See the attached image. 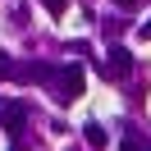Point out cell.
Returning <instances> with one entry per match:
<instances>
[{"mask_svg":"<svg viewBox=\"0 0 151 151\" xmlns=\"http://www.w3.org/2000/svg\"><path fill=\"white\" fill-rule=\"evenodd\" d=\"M46 87L55 92V101H60V105L78 101V96H83V69H78V64H64V69H55Z\"/></svg>","mask_w":151,"mask_h":151,"instance_id":"6da1fadb","label":"cell"},{"mask_svg":"<svg viewBox=\"0 0 151 151\" xmlns=\"http://www.w3.org/2000/svg\"><path fill=\"white\" fill-rule=\"evenodd\" d=\"M101 73H105V78H128V73H133V55H128L124 46H110V55L101 60Z\"/></svg>","mask_w":151,"mask_h":151,"instance_id":"7a4b0ae2","label":"cell"},{"mask_svg":"<svg viewBox=\"0 0 151 151\" xmlns=\"http://www.w3.org/2000/svg\"><path fill=\"white\" fill-rule=\"evenodd\" d=\"M0 124H5V133H9V137H19V133H23V124H28L23 101H0Z\"/></svg>","mask_w":151,"mask_h":151,"instance_id":"3957f363","label":"cell"},{"mask_svg":"<svg viewBox=\"0 0 151 151\" xmlns=\"http://www.w3.org/2000/svg\"><path fill=\"white\" fill-rule=\"evenodd\" d=\"M83 133H87V142H92V147H105V133H101V124H96V119H92V124H87V128H83Z\"/></svg>","mask_w":151,"mask_h":151,"instance_id":"277c9868","label":"cell"},{"mask_svg":"<svg viewBox=\"0 0 151 151\" xmlns=\"http://www.w3.org/2000/svg\"><path fill=\"white\" fill-rule=\"evenodd\" d=\"M41 5H46V9H50V14H55V19H60V14H64V9H69V0H41Z\"/></svg>","mask_w":151,"mask_h":151,"instance_id":"5b68a950","label":"cell"},{"mask_svg":"<svg viewBox=\"0 0 151 151\" xmlns=\"http://www.w3.org/2000/svg\"><path fill=\"white\" fill-rule=\"evenodd\" d=\"M14 73V64H9V55H5V50H0V83H5V78Z\"/></svg>","mask_w":151,"mask_h":151,"instance_id":"8992f818","label":"cell"},{"mask_svg":"<svg viewBox=\"0 0 151 151\" xmlns=\"http://www.w3.org/2000/svg\"><path fill=\"white\" fill-rule=\"evenodd\" d=\"M119 151H142V142H137V137H124V142H119Z\"/></svg>","mask_w":151,"mask_h":151,"instance_id":"52a82bcc","label":"cell"},{"mask_svg":"<svg viewBox=\"0 0 151 151\" xmlns=\"http://www.w3.org/2000/svg\"><path fill=\"white\" fill-rule=\"evenodd\" d=\"M114 5H119V9H137L142 0H114Z\"/></svg>","mask_w":151,"mask_h":151,"instance_id":"ba28073f","label":"cell"},{"mask_svg":"<svg viewBox=\"0 0 151 151\" xmlns=\"http://www.w3.org/2000/svg\"><path fill=\"white\" fill-rule=\"evenodd\" d=\"M142 37H147V41H151V19H147V28H142Z\"/></svg>","mask_w":151,"mask_h":151,"instance_id":"9c48e42d","label":"cell"}]
</instances>
